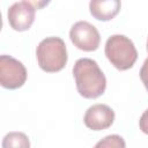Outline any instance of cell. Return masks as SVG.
Returning a JSON list of instances; mask_svg holds the SVG:
<instances>
[{"mask_svg": "<svg viewBox=\"0 0 148 148\" xmlns=\"http://www.w3.org/2000/svg\"><path fill=\"white\" fill-rule=\"evenodd\" d=\"M77 92L84 98H97L104 94L106 77L98 64L90 58L77 59L73 67Z\"/></svg>", "mask_w": 148, "mask_h": 148, "instance_id": "1", "label": "cell"}, {"mask_svg": "<svg viewBox=\"0 0 148 148\" xmlns=\"http://www.w3.org/2000/svg\"><path fill=\"white\" fill-rule=\"evenodd\" d=\"M36 57L40 69L44 72H59L67 64L66 44L60 37H46L39 42L36 49Z\"/></svg>", "mask_w": 148, "mask_h": 148, "instance_id": "2", "label": "cell"}, {"mask_svg": "<svg viewBox=\"0 0 148 148\" xmlns=\"http://www.w3.org/2000/svg\"><path fill=\"white\" fill-rule=\"evenodd\" d=\"M108 60L119 71H127L133 67L138 59V51L134 43L125 35H112L106 39L104 47Z\"/></svg>", "mask_w": 148, "mask_h": 148, "instance_id": "3", "label": "cell"}, {"mask_svg": "<svg viewBox=\"0 0 148 148\" xmlns=\"http://www.w3.org/2000/svg\"><path fill=\"white\" fill-rule=\"evenodd\" d=\"M28 77L24 65L12 56L2 54L0 57V84L6 89L21 88Z\"/></svg>", "mask_w": 148, "mask_h": 148, "instance_id": "4", "label": "cell"}, {"mask_svg": "<svg viewBox=\"0 0 148 148\" xmlns=\"http://www.w3.org/2000/svg\"><path fill=\"white\" fill-rule=\"evenodd\" d=\"M69 38L74 46L87 52L97 50L101 43V35L97 28L87 21L74 23L69 30Z\"/></svg>", "mask_w": 148, "mask_h": 148, "instance_id": "5", "label": "cell"}, {"mask_svg": "<svg viewBox=\"0 0 148 148\" xmlns=\"http://www.w3.org/2000/svg\"><path fill=\"white\" fill-rule=\"evenodd\" d=\"M36 14V6L31 1L14 2L7 10V18L9 25L16 31L28 30L34 21Z\"/></svg>", "mask_w": 148, "mask_h": 148, "instance_id": "6", "label": "cell"}, {"mask_svg": "<svg viewBox=\"0 0 148 148\" xmlns=\"http://www.w3.org/2000/svg\"><path fill=\"white\" fill-rule=\"evenodd\" d=\"M114 121V111L106 104L97 103L89 106L83 116L84 125L92 131L109 128Z\"/></svg>", "mask_w": 148, "mask_h": 148, "instance_id": "7", "label": "cell"}, {"mask_svg": "<svg viewBox=\"0 0 148 148\" xmlns=\"http://www.w3.org/2000/svg\"><path fill=\"white\" fill-rule=\"evenodd\" d=\"M121 2L119 0H92L89 2L90 14L99 21L112 20L120 10Z\"/></svg>", "mask_w": 148, "mask_h": 148, "instance_id": "8", "label": "cell"}, {"mask_svg": "<svg viewBox=\"0 0 148 148\" xmlns=\"http://www.w3.org/2000/svg\"><path fill=\"white\" fill-rule=\"evenodd\" d=\"M2 148H30V140L23 132H9L2 139Z\"/></svg>", "mask_w": 148, "mask_h": 148, "instance_id": "9", "label": "cell"}, {"mask_svg": "<svg viewBox=\"0 0 148 148\" xmlns=\"http://www.w3.org/2000/svg\"><path fill=\"white\" fill-rule=\"evenodd\" d=\"M94 148H126V142L123 136L118 134H110L99 140Z\"/></svg>", "mask_w": 148, "mask_h": 148, "instance_id": "10", "label": "cell"}, {"mask_svg": "<svg viewBox=\"0 0 148 148\" xmlns=\"http://www.w3.org/2000/svg\"><path fill=\"white\" fill-rule=\"evenodd\" d=\"M140 79H141L145 88L148 91V58L143 61V64L141 66V69H140Z\"/></svg>", "mask_w": 148, "mask_h": 148, "instance_id": "11", "label": "cell"}, {"mask_svg": "<svg viewBox=\"0 0 148 148\" xmlns=\"http://www.w3.org/2000/svg\"><path fill=\"white\" fill-rule=\"evenodd\" d=\"M139 126H140V130L148 135V109L141 114L139 120Z\"/></svg>", "mask_w": 148, "mask_h": 148, "instance_id": "12", "label": "cell"}, {"mask_svg": "<svg viewBox=\"0 0 148 148\" xmlns=\"http://www.w3.org/2000/svg\"><path fill=\"white\" fill-rule=\"evenodd\" d=\"M146 47H147V51H148V38H147V45H146Z\"/></svg>", "mask_w": 148, "mask_h": 148, "instance_id": "13", "label": "cell"}]
</instances>
